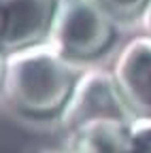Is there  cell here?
Listing matches in <instances>:
<instances>
[{
  "label": "cell",
  "mask_w": 151,
  "mask_h": 153,
  "mask_svg": "<svg viewBox=\"0 0 151 153\" xmlns=\"http://www.w3.org/2000/svg\"><path fill=\"white\" fill-rule=\"evenodd\" d=\"M4 70H7V53L0 51V89H2V81H4Z\"/></svg>",
  "instance_id": "30bf717a"
},
{
  "label": "cell",
  "mask_w": 151,
  "mask_h": 153,
  "mask_svg": "<svg viewBox=\"0 0 151 153\" xmlns=\"http://www.w3.org/2000/svg\"><path fill=\"white\" fill-rule=\"evenodd\" d=\"M60 123L66 132L98 119H115L132 123L136 119L134 111L115 81L111 70L104 68H87L79 74L77 83L66 106L60 113Z\"/></svg>",
  "instance_id": "3957f363"
},
{
  "label": "cell",
  "mask_w": 151,
  "mask_h": 153,
  "mask_svg": "<svg viewBox=\"0 0 151 153\" xmlns=\"http://www.w3.org/2000/svg\"><path fill=\"white\" fill-rule=\"evenodd\" d=\"M77 64L47 41L7 53L2 91L15 113L30 119L60 117L79 79Z\"/></svg>",
  "instance_id": "6da1fadb"
},
{
  "label": "cell",
  "mask_w": 151,
  "mask_h": 153,
  "mask_svg": "<svg viewBox=\"0 0 151 153\" xmlns=\"http://www.w3.org/2000/svg\"><path fill=\"white\" fill-rule=\"evenodd\" d=\"M138 24H141V28H143V34L151 36V0L147 2L145 11L141 13V17H138Z\"/></svg>",
  "instance_id": "9c48e42d"
},
{
  "label": "cell",
  "mask_w": 151,
  "mask_h": 153,
  "mask_svg": "<svg viewBox=\"0 0 151 153\" xmlns=\"http://www.w3.org/2000/svg\"><path fill=\"white\" fill-rule=\"evenodd\" d=\"M117 38V19L98 0H58L47 43L70 62L102 55Z\"/></svg>",
  "instance_id": "7a4b0ae2"
},
{
  "label": "cell",
  "mask_w": 151,
  "mask_h": 153,
  "mask_svg": "<svg viewBox=\"0 0 151 153\" xmlns=\"http://www.w3.org/2000/svg\"><path fill=\"white\" fill-rule=\"evenodd\" d=\"M58 0H0V51L13 53L47 41Z\"/></svg>",
  "instance_id": "277c9868"
},
{
  "label": "cell",
  "mask_w": 151,
  "mask_h": 153,
  "mask_svg": "<svg viewBox=\"0 0 151 153\" xmlns=\"http://www.w3.org/2000/svg\"><path fill=\"white\" fill-rule=\"evenodd\" d=\"M30 153H64V151H55V149H34V151H30Z\"/></svg>",
  "instance_id": "8fae6325"
},
{
  "label": "cell",
  "mask_w": 151,
  "mask_h": 153,
  "mask_svg": "<svg viewBox=\"0 0 151 153\" xmlns=\"http://www.w3.org/2000/svg\"><path fill=\"white\" fill-rule=\"evenodd\" d=\"M98 2L117 19V22H132L138 19L149 0H98Z\"/></svg>",
  "instance_id": "52a82bcc"
},
{
  "label": "cell",
  "mask_w": 151,
  "mask_h": 153,
  "mask_svg": "<svg viewBox=\"0 0 151 153\" xmlns=\"http://www.w3.org/2000/svg\"><path fill=\"white\" fill-rule=\"evenodd\" d=\"M132 153H151V117H136L130 123Z\"/></svg>",
  "instance_id": "ba28073f"
},
{
  "label": "cell",
  "mask_w": 151,
  "mask_h": 153,
  "mask_svg": "<svg viewBox=\"0 0 151 153\" xmlns=\"http://www.w3.org/2000/svg\"><path fill=\"white\" fill-rule=\"evenodd\" d=\"M66 138L64 153H132L130 123L98 119L74 128Z\"/></svg>",
  "instance_id": "8992f818"
},
{
  "label": "cell",
  "mask_w": 151,
  "mask_h": 153,
  "mask_svg": "<svg viewBox=\"0 0 151 153\" xmlns=\"http://www.w3.org/2000/svg\"><path fill=\"white\" fill-rule=\"evenodd\" d=\"M111 72L136 117H151V36L130 38L119 49Z\"/></svg>",
  "instance_id": "5b68a950"
}]
</instances>
